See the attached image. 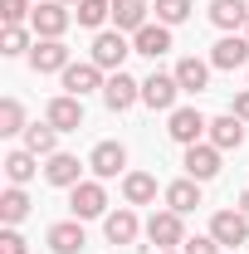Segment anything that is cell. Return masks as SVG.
Here are the masks:
<instances>
[{
	"mask_svg": "<svg viewBox=\"0 0 249 254\" xmlns=\"http://www.w3.org/2000/svg\"><path fill=\"white\" fill-rule=\"evenodd\" d=\"M127 54H137V49L123 39V30H98L93 34V54H88V59H93L103 73H123Z\"/></svg>",
	"mask_w": 249,
	"mask_h": 254,
	"instance_id": "6da1fadb",
	"label": "cell"
},
{
	"mask_svg": "<svg viewBox=\"0 0 249 254\" xmlns=\"http://www.w3.org/2000/svg\"><path fill=\"white\" fill-rule=\"evenodd\" d=\"M68 25H73V15H68L63 0H44V5H34V15H30V30L39 39H63Z\"/></svg>",
	"mask_w": 249,
	"mask_h": 254,
	"instance_id": "7a4b0ae2",
	"label": "cell"
},
{
	"mask_svg": "<svg viewBox=\"0 0 249 254\" xmlns=\"http://www.w3.org/2000/svg\"><path fill=\"white\" fill-rule=\"evenodd\" d=\"M166 132H171V142H181V147H195V142H205V132H210V118H205L200 108H176V113H171V123H166Z\"/></svg>",
	"mask_w": 249,
	"mask_h": 254,
	"instance_id": "3957f363",
	"label": "cell"
},
{
	"mask_svg": "<svg viewBox=\"0 0 249 254\" xmlns=\"http://www.w3.org/2000/svg\"><path fill=\"white\" fill-rule=\"evenodd\" d=\"M210 235L220 240V250H240L249 240V215L235 205V210H215L210 215Z\"/></svg>",
	"mask_w": 249,
	"mask_h": 254,
	"instance_id": "277c9868",
	"label": "cell"
},
{
	"mask_svg": "<svg viewBox=\"0 0 249 254\" xmlns=\"http://www.w3.org/2000/svg\"><path fill=\"white\" fill-rule=\"evenodd\" d=\"M68 210H73V220H98V215L108 210L103 181H78V186L68 190Z\"/></svg>",
	"mask_w": 249,
	"mask_h": 254,
	"instance_id": "5b68a950",
	"label": "cell"
},
{
	"mask_svg": "<svg viewBox=\"0 0 249 254\" xmlns=\"http://www.w3.org/2000/svg\"><path fill=\"white\" fill-rule=\"evenodd\" d=\"M44 123L54 127V132H78V127H83V98H73V93L49 98V108H44Z\"/></svg>",
	"mask_w": 249,
	"mask_h": 254,
	"instance_id": "8992f818",
	"label": "cell"
},
{
	"mask_svg": "<svg viewBox=\"0 0 249 254\" xmlns=\"http://www.w3.org/2000/svg\"><path fill=\"white\" fill-rule=\"evenodd\" d=\"M147 240H152L156 250H176V245H186V225L176 210H156L152 220H147Z\"/></svg>",
	"mask_w": 249,
	"mask_h": 254,
	"instance_id": "52a82bcc",
	"label": "cell"
},
{
	"mask_svg": "<svg viewBox=\"0 0 249 254\" xmlns=\"http://www.w3.org/2000/svg\"><path fill=\"white\" fill-rule=\"evenodd\" d=\"M176 93H181L176 73H152V78H142V103L156 108V113H176Z\"/></svg>",
	"mask_w": 249,
	"mask_h": 254,
	"instance_id": "ba28073f",
	"label": "cell"
},
{
	"mask_svg": "<svg viewBox=\"0 0 249 254\" xmlns=\"http://www.w3.org/2000/svg\"><path fill=\"white\" fill-rule=\"evenodd\" d=\"M68 44L63 39H34V49H30V68L34 73H63L68 68Z\"/></svg>",
	"mask_w": 249,
	"mask_h": 254,
	"instance_id": "9c48e42d",
	"label": "cell"
},
{
	"mask_svg": "<svg viewBox=\"0 0 249 254\" xmlns=\"http://www.w3.org/2000/svg\"><path fill=\"white\" fill-rule=\"evenodd\" d=\"M103 103H108L113 113H127L132 103H142V83H137L132 73H108V83H103Z\"/></svg>",
	"mask_w": 249,
	"mask_h": 254,
	"instance_id": "30bf717a",
	"label": "cell"
},
{
	"mask_svg": "<svg viewBox=\"0 0 249 254\" xmlns=\"http://www.w3.org/2000/svg\"><path fill=\"white\" fill-rule=\"evenodd\" d=\"M44 181L59 190H73L78 181H83V161L68 157V152H54V157H44Z\"/></svg>",
	"mask_w": 249,
	"mask_h": 254,
	"instance_id": "8fae6325",
	"label": "cell"
},
{
	"mask_svg": "<svg viewBox=\"0 0 249 254\" xmlns=\"http://www.w3.org/2000/svg\"><path fill=\"white\" fill-rule=\"evenodd\" d=\"M186 176H190V181H215V176H220V147H215V142H195V147H186Z\"/></svg>",
	"mask_w": 249,
	"mask_h": 254,
	"instance_id": "7c38bea8",
	"label": "cell"
},
{
	"mask_svg": "<svg viewBox=\"0 0 249 254\" xmlns=\"http://www.w3.org/2000/svg\"><path fill=\"white\" fill-rule=\"evenodd\" d=\"M108 78H103V68H98L93 59L88 64H68L63 68V93H73V98H88L93 88H103Z\"/></svg>",
	"mask_w": 249,
	"mask_h": 254,
	"instance_id": "4fadbf2b",
	"label": "cell"
},
{
	"mask_svg": "<svg viewBox=\"0 0 249 254\" xmlns=\"http://www.w3.org/2000/svg\"><path fill=\"white\" fill-rule=\"evenodd\" d=\"M88 166H93L98 181H113V176L127 166V147H123V142H98L93 157H88Z\"/></svg>",
	"mask_w": 249,
	"mask_h": 254,
	"instance_id": "5bb4252c",
	"label": "cell"
},
{
	"mask_svg": "<svg viewBox=\"0 0 249 254\" xmlns=\"http://www.w3.org/2000/svg\"><path fill=\"white\" fill-rule=\"evenodd\" d=\"M210 142H215L220 152H240L245 147V123L235 118V113H220V118H210V132H205Z\"/></svg>",
	"mask_w": 249,
	"mask_h": 254,
	"instance_id": "9a60e30c",
	"label": "cell"
},
{
	"mask_svg": "<svg viewBox=\"0 0 249 254\" xmlns=\"http://www.w3.org/2000/svg\"><path fill=\"white\" fill-rule=\"evenodd\" d=\"M210 68H215V64H205V59H195V54H190V59H181L171 73H176L181 93H205V88H210Z\"/></svg>",
	"mask_w": 249,
	"mask_h": 254,
	"instance_id": "2e32d148",
	"label": "cell"
},
{
	"mask_svg": "<svg viewBox=\"0 0 249 254\" xmlns=\"http://www.w3.org/2000/svg\"><path fill=\"white\" fill-rule=\"evenodd\" d=\"M210 25L225 30V34L245 30V25H249V5H245V0H210Z\"/></svg>",
	"mask_w": 249,
	"mask_h": 254,
	"instance_id": "e0dca14e",
	"label": "cell"
},
{
	"mask_svg": "<svg viewBox=\"0 0 249 254\" xmlns=\"http://www.w3.org/2000/svg\"><path fill=\"white\" fill-rule=\"evenodd\" d=\"M103 235L113 240V245H132L137 235H142V220H137V210L123 205V210H113L108 220H103Z\"/></svg>",
	"mask_w": 249,
	"mask_h": 254,
	"instance_id": "ac0fdd59",
	"label": "cell"
},
{
	"mask_svg": "<svg viewBox=\"0 0 249 254\" xmlns=\"http://www.w3.org/2000/svg\"><path fill=\"white\" fill-rule=\"evenodd\" d=\"M210 64L215 68H245L249 64V39L245 34H225L215 49H210Z\"/></svg>",
	"mask_w": 249,
	"mask_h": 254,
	"instance_id": "d6986e66",
	"label": "cell"
},
{
	"mask_svg": "<svg viewBox=\"0 0 249 254\" xmlns=\"http://www.w3.org/2000/svg\"><path fill=\"white\" fill-rule=\"evenodd\" d=\"M132 49L147 54V59H161L171 49V25H142V30L132 34Z\"/></svg>",
	"mask_w": 249,
	"mask_h": 254,
	"instance_id": "ffe728a7",
	"label": "cell"
},
{
	"mask_svg": "<svg viewBox=\"0 0 249 254\" xmlns=\"http://www.w3.org/2000/svg\"><path fill=\"white\" fill-rule=\"evenodd\" d=\"M88 245L83 240V220H59V225H49V250L54 254H78Z\"/></svg>",
	"mask_w": 249,
	"mask_h": 254,
	"instance_id": "44dd1931",
	"label": "cell"
},
{
	"mask_svg": "<svg viewBox=\"0 0 249 254\" xmlns=\"http://www.w3.org/2000/svg\"><path fill=\"white\" fill-rule=\"evenodd\" d=\"M123 200L127 205H152L156 200V176L152 171H127L123 176Z\"/></svg>",
	"mask_w": 249,
	"mask_h": 254,
	"instance_id": "7402d4cb",
	"label": "cell"
},
{
	"mask_svg": "<svg viewBox=\"0 0 249 254\" xmlns=\"http://www.w3.org/2000/svg\"><path fill=\"white\" fill-rule=\"evenodd\" d=\"M195 205H200V181H171V186H166V210H176V215H190V210H195Z\"/></svg>",
	"mask_w": 249,
	"mask_h": 254,
	"instance_id": "603a6c76",
	"label": "cell"
},
{
	"mask_svg": "<svg viewBox=\"0 0 249 254\" xmlns=\"http://www.w3.org/2000/svg\"><path fill=\"white\" fill-rule=\"evenodd\" d=\"M113 25H118V30H142V25H147V0H113Z\"/></svg>",
	"mask_w": 249,
	"mask_h": 254,
	"instance_id": "cb8c5ba5",
	"label": "cell"
},
{
	"mask_svg": "<svg viewBox=\"0 0 249 254\" xmlns=\"http://www.w3.org/2000/svg\"><path fill=\"white\" fill-rule=\"evenodd\" d=\"M73 20L83 30H103V20H113V0H78L73 5Z\"/></svg>",
	"mask_w": 249,
	"mask_h": 254,
	"instance_id": "d4e9b609",
	"label": "cell"
},
{
	"mask_svg": "<svg viewBox=\"0 0 249 254\" xmlns=\"http://www.w3.org/2000/svg\"><path fill=\"white\" fill-rule=\"evenodd\" d=\"M54 147H59V132H54L49 123L25 127V152H34V157H54Z\"/></svg>",
	"mask_w": 249,
	"mask_h": 254,
	"instance_id": "484cf974",
	"label": "cell"
},
{
	"mask_svg": "<svg viewBox=\"0 0 249 254\" xmlns=\"http://www.w3.org/2000/svg\"><path fill=\"white\" fill-rule=\"evenodd\" d=\"M34 161H39V157H34V152H25V147L5 157V176H10V186H25V181H34V171H39Z\"/></svg>",
	"mask_w": 249,
	"mask_h": 254,
	"instance_id": "4316f807",
	"label": "cell"
},
{
	"mask_svg": "<svg viewBox=\"0 0 249 254\" xmlns=\"http://www.w3.org/2000/svg\"><path fill=\"white\" fill-rule=\"evenodd\" d=\"M30 215V195H25V186H10L5 195H0V220L5 225H20Z\"/></svg>",
	"mask_w": 249,
	"mask_h": 254,
	"instance_id": "83f0119b",
	"label": "cell"
},
{
	"mask_svg": "<svg viewBox=\"0 0 249 254\" xmlns=\"http://www.w3.org/2000/svg\"><path fill=\"white\" fill-rule=\"evenodd\" d=\"M15 132H25V103L5 98L0 103V137H15Z\"/></svg>",
	"mask_w": 249,
	"mask_h": 254,
	"instance_id": "f1b7e54d",
	"label": "cell"
},
{
	"mask_svg": "<svg viewBox=\"0 0 249 254\" xmlns=\"http://www.w3.org/2000/svg\"><path fill=\"white\" fill-rule=\"evenodd\" d=\"M30 30H20V25H5V34H0V54L5 59H20V54H30Z\"/></svg>",
	"mask_w": 249,
	"mask_h": 254,
	"instance_id": "f546056e",
	"label": "cell"
},
{
	"mask_svg": "<svg viewBox=\"0 0 249 254\" xmlns=\"http://www.w3.org/2000/svg\"><path fill=\"white\" fill-rule=\"evenodd\" d=\"M156 10V25H181V20H190V0H152Z\"/></svg>",
	"mask_w": 249,
	"mask_h": 254,
	"instance_id": "4dcf8cb0",
	"label": "cell"
},
{
	"mask_svg": "<svg viewBox=\"0 0 249 254\" xmlns=\"http://www.w3.org/2000/svg\"><path fill=\"white\" fill-rule=\"evenodd\" d=\"M25 250H30V240H25L15 225H5V230H0V254H25Z\"/></svg>",
	"mask_w": 249,
	"mask_h": 254,
	"instance_id": "1f68e13d",
	"label": "cell"
},
{
	"mask_svg": "<svg viewBox=\"0 0 249 254\" xmlns=\"http://www.w3.org/2000/svg\"><path fill=\"white\" fill-rule=\"evenodd\" d=\"M25 15H34L25 0H0V20H5V25H20Z\"/></svg>",
	"mask_w": 249,
	"mask_h": 254,
	"instance_id": "d6a6232c",
	"label": "cell"
},
{
	"mask_svg": "<svg viewBox=\"0 0 249 254\" xmlns=\"http://www.w3.org/2000/svg\"><path fill=\"white\" fill-rule=\"evenodd\" d=\"M181 254H220V240L215 235H195V240L181 245Z\"/></svg>",
	"mask_w": 249,
	"mask_h": 254,
	"instance_id": "836d02e7",
	"label": "cell"
},
{
	"mask_svg": "<svg viewBox=\"0 0 249 254\" xmlns=\"http://www.w3.org/2000/svg\"><path fill=\"white\" fill-rule=\"evenodd\" d=\"M230 113H235L240 123H249V88H245V93H235V108H230Z\"/></svg>",
	"mask_w": 249,
	"mask_h": 254,
	"instance_id": "e575fe53",
	"label": "cell"
},
{
	"mask_svg": "<svg viewBox=\"0 0 249 254\" xmlns=\"http://www.w3.org/2000/svg\"><path fill=\"white\" fill-rule=\"evenodd\" d=\"M240 210H245V215H249V190H245V195H240Z\"/></svg>",
	"mask_w": 249,
	"mask_h": 254,
	"instance_id": "d590c367",
	"label": "cell"
},
{
	"mask_svg": "<svg viewBox=\"0 0 249 254\" xmlns=\"http://www.w3.org/2000/svg\"><path fill=\"white\" fill-rule=\"evenodd\" d=\"M156 254H181V250H156Z\"/></svg>",
	"mask_w": 249,
	"mask_h": 254,
	"instance_id": "8d00e7d4",
	"label": "cell"
},
{
	"mask_svg": "<svg viewBox=\"0 0 249 254\" xmlns=\"http://www.w3.org/2000/svg\"><path fill=\"white\" fill-rule=\"evenodd\" d=\"M63 5H78V0H63Z\"/></svg>",
	"mask_w": 249,
	"mask_h": 254,
	"instance_id": "74e56055",
	"label": "cell"
},
{
	"mask_svg": "<svg viewBox=\"0 0 249 254\" xmlns=\"http://www.w3.org/2000/svg\"><path fill=\"white\" fill-rule=\"evenodd\" d=\"M245 39H249V25H245Z\"/></svg>",
	"mask_w": 249,
	"mask_h": 254,
	"instance_id": "f35d334b",
	"label": "cell"
},
{
	"mask_svg": "<svg viewBox=\"0 0 249 254\" xmlns=\"http://www.w3.org/2000/svg\"><path fill=\"white\" fill-rule=\"evenodd\" d=\"M147 5H152V0H147Z\"/></svg>",
	"mask_w": 249,
	"mask_h": 254,
	"instance_id": "ab89813d",
	"label": "cell"
}]
</instances>
